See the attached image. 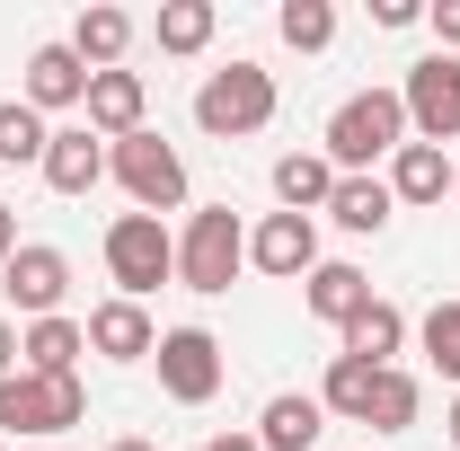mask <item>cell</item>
<instances>
[{
    "mask_svg": "<svg viewBox=\"0 0 460 451\" xmlns=\"http://www.w3.org/2000/svg\"><path fill=\"white\" fill-rule=\"evenodd\" d=\"M407 151V107L399 89H354L328 115V169L337 177H372V160H399Z\"/></svg>",
    "mask_w": 460,
    "mask_h": 451,
    "instance_id": "cell-1",
    "label": "cell"
},
{
    "mask_svg": "<svg viewBox=\"0 0 460 451\" xmlns=\"http://www.w3.org/2000/svg\"><path fill=\"white\" fill-rule=\"evenodd\" d=\"M275 71L266 62H230V71H204V89H195V124L213 133V142H248V133H266L275 124Z\"/></svg>",
    "mask_w": 460,
    "mask_h": 451,
    "instance_id": "cell-2",
    "label": "cell"
},
{
    "mask_svg": "<svg viewBox=\"0 0 460 451\" xmlns=\"http://www.w3.org/2000/svg\"><path fill=\"white\" fill-rule=\"evenodd\" d=\"M107 275L124 301H151L160 283H177V230L160 213H115L107 222Z\"/></svg>",
    "mask_w": 460,
    "mask_h": 451,
    "instance_id": "cell-3",
    "label": "cell"
},
{
    "mask_svg": "<svg viewBox=\"0 0 460 451\" xmlns=\"http://www.w3.org/2000/svg\"><path fill=\"white\" fill-rule=\"evenodd\" d=\"M239 266H248V230H239V213H230V204L186 213V230H177V283L213 301V292H230Z\"/></svg>",
    "mask_w": 460,
    "mask_h": 451,
    "instance_id": "cell-4",
    "label": "cell"
},
{
    "mask_svg": "<svg viewBox=\"0 0 460 451\" xmlns=\"http://www.w3.org/2000/svg\"><path fill=\"white\" fill-rule=\"evenodd\" d=\"M80 416H89L80 372H62V381H45V372H9V381H0V434H9V443H27V434H71Z\"/></svg>",
    "mask_w": 460,
    "mask_h": 451,
    "instance_id": "cell-5",
    "label": "cell"
},
{
    "mask_svg": "<svg viewBox=\"0 0 460 451\" xmlns=\"http://www.w3.org/2000/svg\"><path fill=\"white\" fill-rule=\"evenodd\" d=\"M107 177L133 195V213H177V204H186V160H177L151 124L124 133V142H107Z\"/></svg>",
    "mask_w": 460,
    "mask_h": 451,
    "instance_id": "cell-6",
    "label": "cell"
},
{
    "mask_svg": "<svg viewBox=\"0 0 460 451\" xmlns=\"http://www.w3.org/2000/svg\"><path fill=\"white\" fill-rule=\"evenodd\" d=\"M399 107H407V142H460V62L452 54H425L416 71H407V89H399Z\"/></svg>",
    "mask_w": 460,
    "mask_h": 451,
    "instance_id": "cell-7",
    "label": "cell"
},
{
    "mask_svg": "<svg viewBox=\"0 0 460 451\" xmlns=\"http://www.w3.org/2000/svg\"><path fill=\"white\" fill-rule=\"evenodd\" d=\"M151 363H160V390H169L177 407H204V398L222 390V337H213V328H160Z\"/></svg>",
    "mask_w": 460,
    "mask_h": 451,
    "instance_id": "cell-8",
    "label": "cell"
},
{
    "mask_svg": "<svg viewBox=\"0 0 460 451\" xmlns=\"http://www.w3.org/2000/svg\"><path fill=\"white\" fill-rule=\"evenodd\" d=\"M0 292H9V310H27V328H36V319H62L71 257H62V248H45V239H18V257L0 266Z\"/></svg>",
    "mask_w": 460,
    "mask_h": 451,
    "instance_id": "cell-9",
    "label": "cell"
},
{
    "mask_svg": "<svg viewBox=\"0 0 460 451\" xmlns=\"http://www.w3.org/2000/svg\"><path fill=\"white\" fill-rule=\"evenodd\" d=\"M248 266L301 283L310 266H319V222H310V213H266V222L248 230Z\"/></svg>",
    "mask_w": 460,
    "mask_h": 451,
    "instance_id": "cell-10",
    "label": "cell"
},
{
    "mask_svg": "<svg viewBox=\"0 0 460 451\" xmlns=\"http://www.w3.org/2000/svg\"><path fill=\"white\" fill-rule=\"evenodd\" d=\"M80 328H89V354H107V363H151V345H160L151 310H142V301H124V292H115V301H98Z\"/></svg>",
    "mask_w": 460,
    "mask_h": 451,
    "instance_id": "cell-11",
    "label": "cell"
},
{
    "mask_svg": "<svg viewBox=\"0 0 460 451\" xmlns=\"http://www.w3.org/2000/svg\"><path fill=\"white\" fill-rule=\"evenodd\" d=\"M36 115H54V107H89V62L71 54V45H36L27 54V89H18Z\"/></svg>",
    "mask_w": 460,
    "mask_h": 451,
    "instance_id": "cell-12",
    "label": "cell"
},
{
    "mask_svg": "<svg viewBox=\"0 0 460 451\" xmlns=\"http://www.w3.org/2000/svg\"><path fill=\"white\" fill-rule=\"evenodd\" d=\"M142 115H151V89H142V71H89V133H98V142H124V133H142Z\"/></svg>",
    "mask_w": 460,
    "mask_h": 451,
    "instance_id": "cell-13",
    "label": "cell"
},
{
    "mask_svg": "<svg viewBox=\"0 0 460 451\" xmlns=\"http://www.w3.org/2000/svg\"><path fill=\"white\" fill-rule=\"evenodd\" d=\"M98 177H107V142H98L89 124H62L54 142H45V186H54V195H89Z\"/></svg>",
    "mask_w": 460,
    "mask_h": 451,
    "instance_id": "cell-14",
    "label": "cell"
},
{
    "mask_svg": "<svg viewBox=\"0 0 460 451\" xmlns=\"http://www.w3.org/2000/svg\"><path fill=\"white\" fill-rule=\"evenodd\" d=\"M301 301H310V319L345 328L354 310H372V275H363V266H337V257H319V266L301 275Z\"/></svg>",
    "mask_w": 460,
    "mask_h": 451,
    "instance_id": "cell-15",
    "label": "cell"
},
{
    "mask_svg": "<svg viewBox=\"0 0 460 451\" xmlns=\"http://www.w3.org/2000/svg\"><path fill=\"white\" fill-rule=\"evenodd\" d=\"M319 434H328L319 390H284V398H266V416H257V451H310Z\"/></svg>",
    "mask_w": 460,
    "mask_h": 451,
    "instance_id": "cell-16",
    "label": "cell"
},
{
    "mask_svg": "<svg viewBox=\"0 0 460 451\" xmlns=\"http://www.w3.org/2000/svg\"><path fill=\"white\" fill-rule=\"evenodd\" d=\"M337 337H345V354H354V363H372V372H390V354L407 345V310H399V301H381V292H372V310H354V319H345Z\"/></svg>",
    "mask_w": 460,
    "mask_h": 451,
    "instance_id": "cell-17",
    "label": "cell"
},
{
    "mask_svg": "<svg viewBox=\"0 0 460 451\" xmlns=\"http://www.w3.org/2000/svg\"><path fill=\"white\" fill-rule=\"evenodd\" d=\"M80 354H89V328H80V319H36V328L18 337V372L62 381V372H80Z\"/></svg>",
    "mask_w": 460,
    "mask_h": 451,
    "instance_id": "cell-18",
    "label": "cell"
},
{
    "mask_svg": "<svg viewBox=\"0 0 460 451\" xmlns=\"http://www.w3.org/2000/svg\"><path fill=\"white\" fill-rule=\"evenodd\" d=\"M390 213H399L390 177H337V195H328V222H337V230H354V239L390 230Z\"/></svg>",
    "mask_w": 460,
    "mask_h": 451,
    "instance_id": "cell-19",
    "label": "cell"
},
{
    "mask_svg": "<svg viewBox=\"0 0 460 451\" xmlns=\"http://www.w3.org/2000/svg\"><path fill=\"white\" fill-rule=\"evenodd\" d=\"M275 195H284V213H328V195H337V169H328V151H284L275 160Z\"/></svg>",
    "mask_w": 460,
    "mask_h": 451,
    "instance_id": "cell-20",
    "label": "cell"
},
{
    "mask_svg": "<svg viewBox=\"0 0 460 451\" xmlns=\"http://www.w3.org/2000/svg\"><path fill=\"white\" fill-rule=\"evenodd\" d=\"M390 195H399V204H443V195H452V151L407 142L399 160H390Z\"/></svg>",
    "mask_w": 460,
    "mask_h": 451,
    "instance_id": "cell-21",
    "label": "cell"
},
{
    "mask_svg": "<svg viewBox=\"0 0 460 451\" xmlns=\"http://www.w3.org/2000/svg\"><path fill=\"white\" fill-rule=\"evenodd\" d=\"M124 45H133V18H124V9H80L71 54L89 62V71H124Z\"/></svg>",
    "mask_w": 460,
    "mask_h": 451,
    "instance_id": "cell-22",
    "label": "cell"
},
{
    "mask_svg": "<svg viewBox=\"0 0 460 451\" xmlns=\"http://www.w3.org/2000/svg\"><path fill=\"white\" fill-rule=\"evenodd\" d=\"M416 416H425V390H416V372H399V363H390V372L372 381V407H363V425H372V434H407Z\"/></svg>",
    "mask_w": 460,
    "mask_h": 451,
    "instance_id": "cell-23",
    "label": "cell"
},
{
    "mask_svg": "<svg viewBox=\"0 0 460 451\" xmlns=\"http://www.w3.org/2000/svg\"><path fill=\"white\" fill-rule=\"evenodd\" d=\"M213 0H160V18H151V36H160V54H204L213 45Z\"/></svg>",
    "mask_w": 460,
    "mask_h": 451,
    "instance_id": "cell-24",
    "label": "cell"
},
{
    "mask_svg": "<svg viewBox=\"0 0 460 451\" xmlns=\"http://www.w3.org/2000/svg\"><path fill=\"white\" fill-rule=\"evenodd\" d=\"M372 381H381L372 363L337 354V363H328V381H319V407H328V416H345V425H363V407H372Z\"/></svg>",
    "mask_w": 460,
    "mask_h": 451,
    "instance_id": "cell-25",
    "label": "cell"
},
{
    "mask_svg": "<svg viewBox=\"0 0 460 451\" xmlns=\"http://www.w3.org/2000/svg\"><path fill=\"white\" fill-rule=\"evenodd\" d=\"M45 142H54L45 115L27 107V98H0V160H9V169H27V160L45 169Z\"/></svg>",
    "mask_w": 460,
    "mask_h": 451,
    "instance_id": "cell-26",
    "label": "cell"
},
{
    "mask_svg": "<svg viewBox=\"0 0 460 451\" xmlns=\"http://www.w3.org/2000/svg\"><path fill=\"white\" fill-rule=\"evenodd\" d=\"M275 36H284L292 54H328V45H337V9H328V0H284V9H275Z\"/></svg>",
    "mask_w": 460,
    "mask_h": 451,
    "instance_id": "cell-27",
    "label": "cell"
},
{
    "mask_svg": "<svg viewBox=\"0 0 460 451\" xmlns=\"http://www.w3.org/2000/svg\"><path fill=\"white\" fill-rule=\"evenodd\" d=\"M425 363L460 390V301H434V310H425Z\"/></svg>",
    "mask_w": 460,
    "mask_h": 451,
    "instance_id": "cell-28",
    "label": "cell"
},
{
    "mask_svg": "<svg viewBox=\"0 0 460 451\" xmlns=\"http://www.w3.org/2000/svg\"><path fill=\"white\" fill-rule=\"evenodd\" d=\"M425 27H434V45L452 54V45H460V0H434V9H425Z\"/></svg>",
    "mask_w": 460,
    "mask_h": 451,
    "instance_id": "cell-29",
    "label": "cell"
},
{
    "mask_svg": "<svg viewBox=\"0 0 460 451\" xmlns=\"http://www.w3.org/2000/svg\"><path fill=\"white\" fill-rule=\"evenodd\" d=\"M416 18H425L416 0H372V27H416Z\"/></svg>",
    "mask_w": 460,
    "mask_h": 451,
    "instance_id": "cell-30",
    "label": "cell"
},
{
    "mask_svg": "<svg viewBox=\"0 0 460 451\" xmlns=\"http://www.w3.org/2000/svg\"><path fill=\"white\" fill-rule=\"evenodd\" d=\"M18 257V204H0V266Z\"/></svg>",
    "mask_w": 460,
    "mask_h": 451,
    "instance_id": "cell-31",
    "label": "cell"
},
{
    "mask_svg": "<svg viewBox=\"0 0 460 451\" xmlns=\"http://www.w3.org/2000/svg\"><path fill=\"white\" fill-rule=\"evenodd\" d=\"M9 372H18V328L0 319V381H9Z\"/></svg>",
    "mask_w": 460,
    "mask_h": 451,
    "instance_id": "cell-32",
    "label": "cell"
},
{
    "mask_svg": "<svg viewBox=\"0 0 460 451\" xmlns=\"http://www.w3.org/2000/svg\"><path fill=\"white\" fill-rule=\"evenodd\" d=\"M204 451H257V434H213Z\"/></svg>",
    "mask_w": 460,
    "mask_h": 451,
    "instance_id": "cell-33",
    "label": "cell"
},
{
    "mask_svg": "<svg viewBox=\"0 0 460 451\" xmlns=\"http://www.w3.org/2000/svg\"><path fill=\"white\" fill-rule=\"evenodd\" d=\"M443 434H452V443H460V398H452V416H443Z\"/></svg>",
    "mask_w": 460,
    "mask_h": 451,
    "instance_id": "cell-34",
    "label": "cell"
},
{
    "mask_svg": "<svg viewBox=\"0 0 460 451\" xmlns=\"http://www.w3.org/2000/svg\"><path fill=\"white\" fill-rule=\"evenodd\" d=\"M107 451H151V443H142V434H124V443H107Z\"/></svg>",
    "mask_w": 460,
    "mask_h": 451,
    "instance_id": "cell-35",
    "label": "cell"
},
{
    "mask_svg": "<svg viewBox=\"0 0 460 451\" xmlns=\"http://www.w3.org/2000/svg\"><path fill=\"white\" fill-rule=\"evenodd\" d=\"M452 195H460V169H452Z\"/></svg>",
    "mask_w": 460,
    "mask_h": 451,
    "instance_id": "cell-36",
    "label": "cell"
},
{
    "mask_svg": "<svg viewBox=\"0 0 460 451\" xmlns=\"http://www.w3.org/2000/svg\"><path fill=\"white\" fill-rule=\"evenodd\" d=\"M0 451H18V443H0Z\"/></svg>",
    "mask_w": 460,
    "mask_h": 451,
    "instance_id": "cell-37",
    "label": "cell"
}]
</instances>
